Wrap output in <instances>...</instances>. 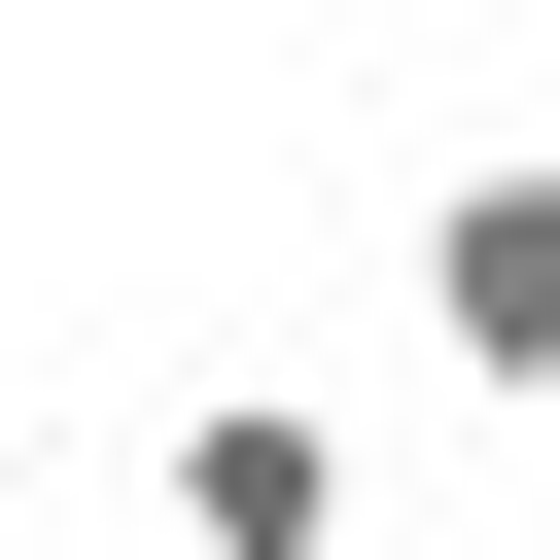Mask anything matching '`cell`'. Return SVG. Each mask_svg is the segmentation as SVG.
<instances>
[{"label":"cell","mask_w":560,"mask_h":560,"mask_svg":"<svg viewBox=\"0 0 560 560\" xmlns=\"http://www.w3.org/2000/svg\"><path fill=\"white\" fill-rule=\"evenodd\" d=\"M140 490H175V560H350V420H315L280 350H210V385L140 420Z\"/></svg>","instance_id":"obj_1"},{"label":"cell","mask_w":560,"mask_h":560,"mask_svg":"<svg viewBox=\"0 0 560 560\" xmlns=\"http://www.w3.org/2000/svg\"><path fill=\"white\" fill-rule=\"evenodd\" d=\"M420 350H455L490 420H560V140H455V175H420Z\"/></svg>","instance_id":"obj_2"}]
</instances>
